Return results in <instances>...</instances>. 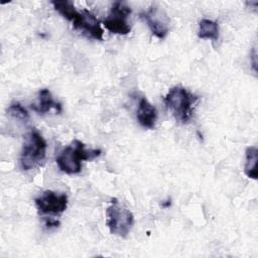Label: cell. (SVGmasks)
<instances>
[{"instance_id":"5b68a950","label":"cell","mask_w":258,"mask_h":258,"mask_svg":"<svg viewBox=\"0 0 258 258\" xmlns=\"http://www.w3.org/2000/svg\"><path fill=\"white\" fill-rule=\"evenodd\" d=\"M131 14L130 7L125 2H115L108 16L103 20V25L111 33L126 35L130 32L131 27L128 23V17Z\"/></svg>"},{"instance_id":"6da1fadb","label":"cell","mask_w":258,"mask_h":258,"mask_svg":"<svg viewBox=\"0 0 258 258\" xmlns=\"http://www.w3.org/2000/svg\"><path fill=\"white\" fill-rule=\"evenodd\" d=\"M100 149L87 148L78 139L66 146L57 155L55 161L58 168L67 174H77L82 170L83 160H93L101 155Z\"/></svg>"},{"instance_id":"277c9868","label":"cell","mask_w":258,"mask_h":258,"mask_svg":"<svg viewBox=\"0 0 258 258\" xmlns=\"http://www.w3.org/2000/svg\"><path fill=\"white\" fill-rule=\"evenodd\" d=\"M134 224L133 214L117 203L112 204L106 210V225L111 234L125 238L130 233Z\"/></svg>"},{"instance_id":"ba28073f","label":"cell","mask_w":258,"mask_h":258,"mask_svg":"<svg viewBox=\"0 0 258 258\" xmlns=\"http://www.w3.org/2000/svg\"><path fill=\"white\" fill-rule=\"evenodd\" d=\"M73 25L76 29L83 31V33L89 37L97 40H103L104 30L101 26V22L91 11L87 9L79 11L73 20Z\"/></svg>"},{"instance_id":"4fadbf2b","label":"cell","mask_w":258,"mask_h":258,"mask_svg":"<svg viewBox=\"0 0 258 258\" xmlns=\"http://www.w3.org/2000/svg\"><path fill=\"white\" fill-rule=\"evenodd\" d=\"M53 8L66 19L73 22L79 11L76 9L73 2L69 0H54L51 1Z\"/></svg>"},{"instance_id":"9c48e42d","label":"cell","mask_w":258,"mask_h":258,"mask_svg":"<svg viewBox=\"0 0 258 258\" xmlns=\"http://www.w3.org/2000/svg\"><path fill=\"white\" fill-rule=\"evenodd\" d=\"M137 121L142 127L147 129H153L157 121L156 108L144 97H142L138 103Z\"/></svg>"},{"instance_id":"52a82bcc","label":"cell","mask_w":258,"mask_h":258,"mask_svg":"<svg viewBox=\"0 0 258 258\" xmlns=\"http://www.w3.org/2000/svg\"><path fill=\"white\" fill-rule=\"evenodd\" d=\"M141 17L146 21L153 35L157 38H164L169 30V18L165 11L157 5H152L150 8L141 14Z\"/></svg>"},{"instance_id":"8992f818","label":"cell","mask_w":258,"mask_h":258,"mask_svg":"<svg viewBox=\"0 0 258 258\" xmlns=\"http://www.w3.org/2000/svg\"><path fill=\"white\" fill-rule=\"evenodd\" d=\"M34 202L38 212L42 215L59 216L68 208L67 195L57 194L52 190L43 191Z\"/></svg>"},{"instance_id":"7c38bea8","label":"cell","mask_w":258,"mask_h":258,"mask_svg":"<svg viewBox=\"0 0 258 258\" xmlns=\"http://www.w3.org/2000/svg\"><path fill=\"white\" fill-rule=\"evenodd\" d=\"M198 35L203 39L218 40L219 38V25L216 21L204 18L200 21Z\"/></svg>"},{"instance_id":"7a4b0ae2","label":"cell","mask_w":258,"mask_h":258,"mask_svg":"<svg viewBox=\"0 0 258 258\" xmlns=\"http://www.w3.org/2000/svg\"><path fill=\"white\" fill-rule=\"evenodd\" d=\"M199 97L181 86H174L169 89L164 97V103L172 113L173 117L182 123H186L192 116L194 108Z\"/></svg>"},{"instance_id":"3957f363","label":"cell","mask_w":258,"mask_h":258,"mask_svg":"<svg viewBox=\"0 0 258 258\" xmlns=\"http://www.w3.org/2000/svg\"><path fill=\"white\" fill-rule=\"evenodd\" d=\"M47 144L42 135L35 129L30 130L24 137L20 154V166L23 170H29L38 166L46 155Z\"/></svg>"},{"instance_id":"30bf717a","label":"cell","mask_w":258,"mask_h":258,"mask_svg":"<svg viewBox=\"0 0 258 258\" xmlns=\"http://www.w3.org/2000/svg\"><path fill=\"white\" fill-rule=\"evenodd\" d=\"M31 108L38 114H45L50 110H54L56 113H60L62 108L61 104L56 102L48 89H41L38 93V102L32 104Z\"/></svg>"},{"instance_id":"5bb4252c","label":"cell","mask_w":258,"mask_h":258,"mask_svg":"<svg viewBox=\"0 0 258 258\" xmlns=\"http://www.w3.org/2000/svg\"><path fill=\"white\" fill-rule=\"evenodd\" d=\"M7 113L12 118L20 120L21 122H27L29 120V114L27 110L18 102L11 103L7 109Z\"/></svg>"},{"instance_id":"8fae6325","label":"cell","mask_w":258,"mask_h":258,"mask_svg":"<svg viewBox=\"0 0 258 258\" xmlns=\"http://www.w3.org/2000/svg\"><path fill=\"white\" fill-rule=\"evenodd\" d=\"M246 161L244 166L245 174L252 179H257V160H258V149L256 146H249L245 151Z\"/></svg>"}]
</instances>
